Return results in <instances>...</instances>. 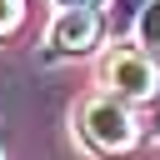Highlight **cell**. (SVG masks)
I'll return each mask as SVG.
<instances>
[{
    "instance_id": "6da1fadb",
    "label": "cell",
    "mask_w": 160,
    "mask_h": 160,
    "mask_svg": "<svg viewBox=\"0 0 160 160\" xmlns=\"http://www.w3.org/2000/svg\"><path fill=\"white\" fill-rule=\"evenodd\" d=\"M80 135H85V145L95 155H130L135 140H140V120H135L130 100L100 90V95H90L80 105Z\"/></svg>"
},
{
    "instance_id": "7a4b0ae2",
    "label": "cell",
    "mask_w": 160,
    "mask_h": 160,
    "mask_svg": "<svg viewBox=\"0 0 160 160\" xmlns=\"http://www.w3.org/2000/svg\"><path fill=\"white\" fill-rule=\"evenodd\" d=\"M100 75H105L110 95H120V100H130V105H145V100H155V90H160V65H155V55H150L145 45H120V50H110Z\"/></svg>"
},
{
    "instance_id": "3957f363",
    "label": "cell",
    "mask_w": 160,
    "mask_h": 160,
    "mask_svg": "<svg viewBox=\"0 0 160 160\" xmlns=\"http://www.w3.org/2000/svg\"><path fill=\"white\" fill-rule=\"evenodd\" d=\"M100 30H105V15L80 5V10H55L50 30H45V55L50 60H70V55H90L100 45Z\"/></svg>"
},
{
    "instance_id": "277c9868",
    "label": "cell",
    "mask_w": 160,
    "mask_h": 160,
    "mask_svg": "<svg viewBox=\"0 0 160 160\" xmlns=\"http://www.w3.org/2000/svg\"><path fill=\"white\" fill-rule=\"evenodd\" d=\"M135 35H140V45L155 55L160 50V0H150L145 10H140V20H135Z\"/></svg>"
},
{
    "instance_id": "5b68a950",
    "label": "cell",
    "mask_w": 160,
    "mask_h": 160,
    "mask_svg": "<svg viewBox=\"0 0 160 160\" xmlns=\"http://www.w3.org/2000/svg\"><path fill=\"white\" fill-rule=\"evenodd\" d=\"M145 5H150V0H110V25H115V35H120V30H135V20H140Z\"/></svg>"
},
{
    "instance_id": "8992f818",
    "label": "cell",
    "mask_w": 160,
    "mask_h": 160,
    "mask_svg": "<svg viewBox=\"0 0 160 160\" xmlns=\"http://www.w3.org/2000/svg\"><path fill=\"white\" fill-rule=\"evenodd\" d=\"M25 25V0H0V40H10Z\"/></svg>"
},
{
    "instance_id": "52a82bcc",
    "label": "cell",
    "mask_w": 160,
    "mask_h": 160,
    "mask_svg": "<svg viewBox=\"0 0 160 160\" xmlns=\"http://www.w3.org/2000/svg\"><path fill=\"white\" fill-rule=\"evenodd\" d=\"M50 5H55V10H80V5H90V10H95L100 0H50Z\"/></svg>"
},
{
    "instance_id": "ba28073f",
    "label": "cell",
    "mask_w": 160,
    "mask_h": 160,
    "mask_svg": "<svg viewBox=\"0 0 160 160\" xmlns=\"http://www.w3.org/2000/svg\"><path fill=\"white\" fill-rule=\"evenodd\" d=\"M155 135H160V110H155Z\"/></svg>"
},
{
    "instance_id": "9c48e42d",
    "label": "cell",
    "mask_w": 160,
    "mask_h": 160,
    "mask_svg": "<svg viewBox=\"0 0 160 160\" xmlns=\"http://www.w3.org/2000/svg\"><path fill=\"white\" fill-rule=\"evenodd\" d=\"M0 160H5V140H0Z\"/></svg>"
}]
</instances>
